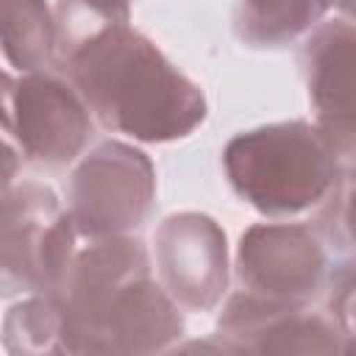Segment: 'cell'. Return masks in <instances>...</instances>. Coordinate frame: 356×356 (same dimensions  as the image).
<instances>
[{"mask_svg": "<svg viewBox=\"0 0 356 356\" xmlns=\"http://www.w3.org/2000/svg\"><path fill=\"white\" fill-rule=\"evenodd\" d=\"M53 298L64 314V350L147 353L181 334L172 298L156 286L136 239L103 236L75 253Z\"/></svg>", "mask_w": 356, "mask_h": 356, "instance_id": "1", "label": "cell"}, {"mask_svg": "<svg viewBox=\"0 0 356 356\" xmlns=\"http://www.w3.org/2000/svg\"><path fill=\"white\" fill-rule=\"evenodd\" d=\"M61 61L100 122L125 136L170 142L206 117L203 92L131 25L100 33Z\"/></svg>", "mask_w": 356, "mask_h": 356, "instance_id": "2", "label": "cell"}, {"mask_svg": "<svg viewBox=\"0 0 356 356\" xmlns=\"http://www.w3.org/2000/svg\"><path fill=\"white\" fill-rule=\"evenodd\" d=\"M222 161L236 195L270 217L317 206L339 178V145L303 120L234 136Z\"/></svg>", "mask_w": 356, "mask_h": 356, "instance_id": "3", "label": "cell"}, {"mask_svg": "<svg viewBox=\"0 0 356 356\" xmlns=\"http://www.w3.org/2000/svg\"><path fill=\"white\" fill-rule=\"evenodd\" d=\"M153 195L156 175L150 159L131 145L103 142L72 175L70 217L83 236H122L147 217Z\"/></svg>", "mask_w": 356, "mask_h": 356, "instance_id": "4", "label": "cell"}, {"mask_svg": "<svg viewBox=\"0 0 356 356\" xmlns=\"http://www.w3.org/2000/svg\"><path fill=\"white\" fill-rule=\"evenodd\" d=\"M75 222L64 214L50 189L22 184L17 192L6 189L3 200V278L25 289L56 292L72 256Z\"/></svg>", "mask_w": 356, "mask_h": 356, "instance_id": "5", "label": "cell"}, {"mask_svg": "<svg viewBox=\"0 0 356 356\" xmlns=\"http://www.w3.org/2000/svg\"><path fill=\"white\" fill-rule=\"evenodd\" d=\"M6 131L17 136L22 153L42 164L58 167L72 161L89 134V106L70 83L31 72L17 83L6 75Z\"/></svg>", "mask_w": 356, "mask_h": 356, "instance_id": "6", "label": "cell"}, {"mask_svg": "<svg viewBox=\"0 0 356 356\" xmlns=\"http://www.w3.org/2000/svg\"><path fill=\"white\" fill-rule=\"evenodd\" d=\"M156 259L172 300L186 309H211L228 281L225 234L206 214H175L156 231Z\"/></svg>", "mask_w": 356, "mask_h": 356, "instance_id": "7", "label": "cell"}, {"mask_svg": "<svg viewBox=\"0 0 356 356\" xmlns=\"http://www.w3.org/2000/svg\"><path fill=\"white\" fill-rule=\"evenodd\" d=\"M325 273V250L306 225H253L239 245V278L248 292L303 300Z\"/></svg>", "mask_w": 356, "mask_h": 356, "instance_id": "8", "label": "cell"}, {"mask_svg": "<svg viewBox=\"0 0 356 356\" xmlns=\"http://www.w3.org/2000/svg\"><path fill=\"white\" fill-rule=\"evenodd\" d=\"M303 61L317 125L339 147H350L356 142V25L337 19L317 28Z\"/></svg>", "mask_w": 356, "mask_h": 356, "instance_id": "9", "label": "cell"}, {"mask_svg": "<svg viewBox=\"0 0 356 356\" xmlns=\"http://www.w3.org/2000/svg\"><path fill=\"white\" fill-rule=\"evenodd\" d=\"M220 334L236 339L234 350L295 353V350H339L337 331L312 314H300L292 300H273L261 295H236L220 317Z\"/></svg>", "mask_w": 356, "mask_h": 356, "instance_id": "10", "label": "cell"}, {"mask_svg": "<svg viewBox=\"0 0 356 356\" xmlns=\"http://www.w3.org/2000/svg\"><path fill=\"white\" fill-rule=\"evenodd\" d=\"M334 0H242L236 11V33L259 47H278L306 33Z\"/></svg>", "mask_w": 356, "mask_h": 356, "instance_id": "11", "label": "cell"}, {"mask_svg": "<svg viewBox=\"0 0 356 356\" xmlns=\"http://www.w3.org/2000/svg\"><path fill=\"white\" fill-rule=\"evenodd\" d=\"M56 47V19L44 0H3V50L6 58L33 72Z\"/></svg>", "mask_w": 356, "mask_h": 356, "instance_id": "12", "label": "cell"}, {"mask_svg": "<svg viewBox=\"0 0 356 356\" xmlns=\"http://www.w3.org/2000/svg\"><path fill=\"white\" fill-rule=\"evenodd\" d=\"M128 0H58L56 6V47L64 56L97 39L100 33L128 25Z\"/></svg>", "mask_w": 356, "mask_h": 356, "instance_id": "13", "label": "cell"}, {"mask_svg": "<svg viewBox=\"0 0 356 356\" xmlns=\"http://www.w3.org/2000/svg\"><path fill=\"white\" fill-rule=\"evenodd\" d=\"M337 314H339V323L345 328V337L353 339L350 348H356V275L342 286V292L337 298Z\"/></svg>", "mask_w": 356, "mask_h": 356, "instance_id": "14", "label": "cell"}, {"mask_svg": "<svg viewBox=\"0 0 356 356\" xmlns=\"http://www.w3.org/2000/svg\"><path fill=\"white\" fill-rule=\"evenodd\" d=\"M334 6H337V8H342L350 19H356V0H334Z\"/></svg>", "mask_w": 356, "mask_h": 356, "instance_id": "15", "label": "cell"}, {"mask_svg": "<svg viewBox=\"0 0 356 356\" xmlns=\"http://www.w3.org/2000/svg\"><path fill=\"white\" fill-rule=\"evenodd\" d=\"M350 147H353V153H356V142H353V145H350Z\"/></svg>", "mask_w": 356, "mask_h": 356, "instance_id": "16", "label": "cell"}]
</instances>
